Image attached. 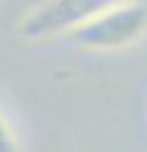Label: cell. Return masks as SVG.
Masks as SVG:
<instances>
[{"mask_svg":"<svg viewBox=\"0 0 147 152\" xmlns=\"http://www.w3.org/2000/svg\"><path fill=\"white\" fill-rule=\"evenodd\" d=\"M124 0H43L33 5L18 20V36L23 41H48L56 36H69L74 28L86 23L89 18L99 15L112 5H119Z\"/></svg>","mask_w":147,"mask_h":152,"instance_id":"7a4b0ae2","label":"cell"},{"mask_svg":"<svg viewBox=\"0 0 147 152\" xmlns=\"http://www.w3.org/2000/svg\"><path fill=\"white\" fill-rule=\"evenodd\" d=\"M0 152H20V140L3 109H0Z\"/></svg>","mask_w":147,"mask_h":152,"instance_id":"3957f363","label":"cell"},{"mask_svg":"<svg viewBox=\"0 0 147 152\" xmlns=\"http://www.w3.org/2000/svg\"><path fill=\"white\" fill-rule=\"evenodd\" d=\"M145 36L147 5L140 0H124L74 28L69 33V41L91 53H117V51L132 48Z\"/></svg>","mask_w":147,"mask_h":152,"instance_id":"6da1fadb","label":"cell"}]
</instances>
